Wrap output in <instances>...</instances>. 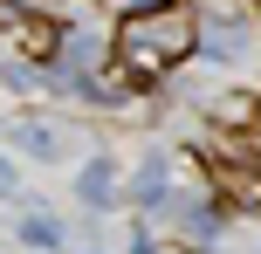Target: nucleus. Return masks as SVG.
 <instances>
[{
  "mask_svg": "<svg viewBox=\"0 0 261 254\" xmlns=\"http://www.w3.org/2000/svg\"><path fill=\"white\" fill-rule=\"evenodd\" d=\"M193 48H199V21L179 7V0H158V7L117 21V62H124L138 82H144V76H165V69L186 62Z\"/></svg>",
  "mask_w": 261,
  "mask_h": 254,
  "instance_id": "1",
  "label": "nucleus"
},
{
  "mask_svg": "<svg viewBox=\"0 0 261 254\" xmlns=\"http://www.w3.org/2000/svg\"><path fill=\"white\" fill-rule=\"evenodd\" d=\"M199 48H206V55H241V48H248V27L234 21V7H227L220 21H206V27H199Z\"/></svg>",
  "mask_w": 261,
  "mask_h": 254,
  "instance_id": "5",
  "label": "nucleus"
},
{
  "mask_svg": "<svg viewBox=\"0 0 261 254\" xmlns=\"http://www.w3.org/2000/svg\"><path fill=\"white\" fill-rule=\"evenodd\" d=\"M55 69H62L69 82H90L96 69H103V41H90V35H62V48H55Z\"/></svg>",
  "mask_w": 261,
  "mask_h": 254,
  "instance_id": "3",
  "label": "nucleus"
},
{
  "mask_svg": "<svg viewBox=\"0 0 261 254\" xmlns=\"http://www.w3.org/2000/svg\"><path fill=\"white\" fill-rule=\"evenodd\" d=\"M213 179L234 206H261V158L248 151H213Z\"/></svg>",
  "mask_w": 261,
  "mask_h": 254,
  "instance_id": "2",
  "label": "nucleus"
},
{
  "mask_svg": "<svg viewBox=\"0 0 261 254\" xmlns=\"http://www.w3.org/2000/svg\"><path fill=\"white\" fill-rule=\"evenodd\" d=\"M138 200H144V206H165V158H144V172H138Z\"/></svg>",
  "mask_w": 261,
  "mask_h": 254,
  "instance_id": "8",
  "label": "nucleus"
},
{
  "mask_svg": "<svg viewBox=\"0 0 261 254\" xmlns=\"http://www.w3.org/2000/svg\"><path fill=\"white\" fill-rule=\"evenodd\" d=\"M14 41H21L35 62H55V48H62V27H55V21H41V14H28V27H21Z\"/></svg>",
  "mask_w": 261,
  "mask_h": 254,
  "instance_id": "7",
  "label": "nucleus"
},
{
  "mask_svg": "<svg viewBox=\"0 0 261 254\" xmlns=\"http://www.w3.org/2000/svg\"><path fill=\"white\" fill-rule=\"evenodd\" d=\"M14 137H21V151H35V158H62V151H69V131H62V124H48V117L14 124Z\"/></svg>",
  "mask_w": 261,
  "mask_h": 254,
  "instance_id": "4",
  "label": "nucleus"
},
{
  "mask_svg": "<svg viewBox=\"0 0 261 254\" xmlns=\"http://www.w3.org/2000/svg\"><path fill=\"white\" fill-rule=\"evenodd\" d=\"M117 7H124V14H144V7H158V0H117Z\"/></svg>",
  "mask_w": 261,
  "mask_h": 254,
  "instance_id": "11",
  "label": "nucleus"
},
{
  "mask_svg": "<svg viewBox=\"0 0 261 254\" xmlns=\"http://www.w3.org/2000/svg\"><path fill=\"white\" fill-rule=\"evenodd\" d=\"M0 192H14V165L7 158H0Z\"/></svg>",
  "mask_w": 261,
  "mask_h": 254,
  "instance_id": "12",
  "label": "nucleus"
},
{
  "mask_svg": "<svg viewBox=\"0 0 261 254\" xmlns=\"http://www.w3.org/2000/svg\"><path fill=\"white\" fill-rule=\"evenodd\" d=\"M110 186H117L110 158H90V165H83V179H76V200L90 206V213H103V206H110Z\"/></svg>",
  "mask_w": 261,
  "mask_h": 254,
  "instance_id": "6",
  "label": "nucleus"
},
{
  "mask_svg": "<svg viewBox=\"0 0 261 254\" xmlns=\"http://www.w3.org/2000/svg\"><path fill=\"white\" fill-rule=\"evenodd\" d=\"M21 241H35V247H55V220H48V213H28V220H21Z\"/></svg>",
  "mask_w": 261,
  "mask_h": 254,
  "instance_id": "9",
  "label": "nucleus"
},
{
  "mask_svg": "<svg viewBox=\"0 0 261 254\" xmlns=\"http://www.w3.org/2000/svg\"><path fill=\"white\" fill-rule=\"evenodd\" d=\"M28 27V0H0V35H21Z\"/></svg>",
  "mask_w": 261,
  "mask_h": 254,
  "instance_id": "10",
  "label": "nucleus"
}]
</instances>
